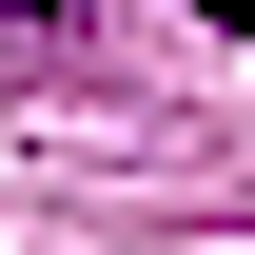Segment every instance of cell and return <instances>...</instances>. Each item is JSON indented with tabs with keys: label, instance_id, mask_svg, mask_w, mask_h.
Here are the masks:
<instances>
[{
	"label": "cell",
	"instance_id": "6da1fadb",
	"mask_svg": "<svg viewBox=\"0 0 255 255\" xmlns=\"http://www.w3.org/2000/svg\"><path fill=\"white\" fill-rule=\"evenodd\" d=\"M59 20H79V0H0V39H59Z\"/></svg>",
	"mask_w": 255,
	"mask_h": 255
},
{
	"label": "cell",
	"instance_id": "7a4b0ae2",
	"mask_svg": "<svg viewBox=\"0 0 255 255\" xmlns=\"http://www.w3.org/2000/svg\"><path fill=\"white\" fill-rule=\"evenodd\" d=\"M216 39H255V0H216Z\"/></svg>",
	"mask_w": 255,
	"mask_h": 255
}]
</instances>
